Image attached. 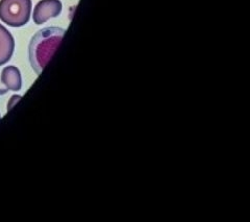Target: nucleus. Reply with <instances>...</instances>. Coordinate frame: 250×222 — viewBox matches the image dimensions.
I'll return each instance as SVG.
<instances>
[{
  "instance_id": "5",
  "label": "nucleus",
  "mask_w": 250,
  "mask_h": 222,
  "mask_svg": "<svg viewBox=\"0 0 250 222\" xmlns=\"http://www.w3.org/2000/svg\"><path fill=\"white\" fill-rule=\"evenodd\" d=\"M1 82L7 91H20L22 88V77L17 67L7 66L2 70Z\"/></svg>"
},
{
  "instance_id": "4",
  "label": "nucleus",
  "mask_w": 250,
  "mask_h": 222,
  "mask_svg": "<svg viewBox=\"0 0 250 222\" xmlns=\"http://www.w3.org/2000/svg\"><path fill=\"white\" fill-rule=\"evenodd\" d=\"M15 50V40L12 34L0 24V66L9 62Z\"/></svg>"
},
{
  "instance_id": "1",
  "label": "nucleus",
  "mask_w": 250,
  "mask_h": 222,
  "mask_svg": "<svg viewBox=\"0 0 250 222\" xmlns=\"http://www.w3.org/2000/svg\"><path fill=\"white\" fill-rule=\"evenodd\" d=\"M66 30L61 27H45L31 38L28 47V58L31 68L40 74L56 52Z\"/></svg>"
},
{
  "instance_id": "3",
  "label": "nucleus",
  "mask_w": 250,
  "mask_h": 222,
  "mask_svg": "<svg viewBox=\"0 0 250 222\" xmlns=\"http://www.w3.org/2000/svg\"><path fill=\"white\" fill-rule=\"evenodd\" d=\"M62 12V2L60 0H41L37 3L34 10V22L37 25L46 23L51 18H56Z\"/></svg>"
},
{
  "instance_id": "6",
  "label": "nucleus",
  "mask_w": 250,
  "mask_h": 222,
  "mask_svg": "<svg viewBox=\"0 0 250 222\" xmlns=\"http://www.w3.org/2000/svg\"><path fill=\"white\" fill-rule=\"evenodd\" d=\"M20 98H21V96H18V95H15V96L11 97V99L9 101V105H7V111H11V109L15 106L16 102H17Z\"/></svg>"
},
{
  "instance_id": "7",
  "label": "nucleus",
  "mask_w": 250,
  "mask_h": 222,
  "mask_svg": "<svg viewBox=\"0 0 250 222\" xmlns=\"http://www.w3.org/2000/svg\"><path fill=\"white\" fill-rule=\"evenodd\" d=\"M0 118H1V117H0Z\"/></svg>"
},
{
  "instance_id": "2",
  "label": "nucleus",
  "mask_w": 250,
  "mask_h": 222,
  "mask_svg": "<svg viewBox=\"0 0 250 222\" xmlns=\"http://www.w3.org/2000/svg\"><path fill=\"white\" fill-rule=\"evenodd\" d=\"M31 14V0H0V20L11 27L26 25Z\"/></svg>"
}]
</instances>
